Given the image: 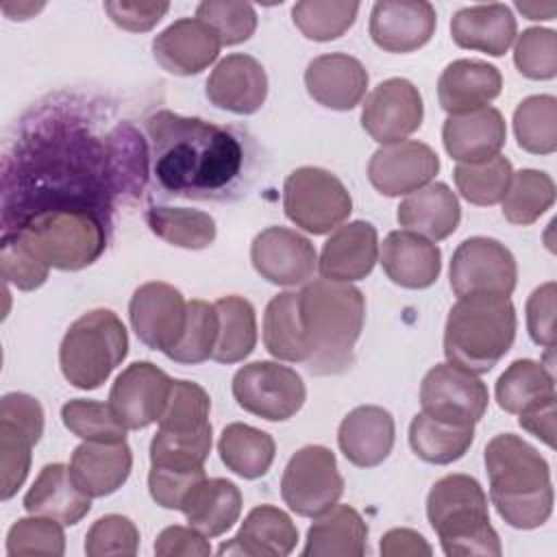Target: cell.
Masks as SVG:
<instances>
[{"instance_id": "cell-48", "label": "cell", "mask_w": 557, "mask_h": 557, "mask_svg": "<svg viewBox=\"0 0 557 557\" xmlns=\"http://www.w3.org/2000/svg\"><path fill=\"white\" fill-rule=\"evenodd\" d=\"M211 429L198 433H168L157 429L150 442V466L178 470L205 468L211 453Z\"/></svg>"}, {"instance_id": "cell-43", "label": "cell", "mask_w": 557, "mask_h": 557, "mask_svg": "<svg viewBox=\"0 0 557 557\" xmlns=\"http://www.w3.org/2000/svg\"><path fill=\"white\" fill-rule=\"evenodd\" d=\"M513 168L509 159L496 154L479 163H459L453 170L459 194L476 207H492L503 200L511 183Z\"/></svg>"}, {"instance_id": "cell-46", "label": "cell", "mask_w": 557, "mask_h": 557, "mask_svg": "<svg viewBox=\"0 0 557 557\" xmlns=\"http://www.w3.org/2000/svg\"><path fill=\"white\" fill-rule=\"evenodd\" d=\"M211 398L194 381H174L163 416L159 418V431L168 433H198L211 429L209 422Z\"/></svg>"}, {"instance_id": "cell-10", "label": "cell", "mask_w": 557, "mask_h": 557, "mask_svg": "<svg viewBox=\"0 0 557 557\" xmlns=\"http://www.w3.org/2000/svg\"><path fill=\"white\" fill-rule=\"evenodd\" d=\"M342 494L344 479L331 448L309 444L292 455L283 470L281 496L296 516L313 518L333 507Z\"/></svg>"}, {"instance_id": "cell-47", "label": "cell", "mask_w": 557, "mask_h": 557, "mask_svg": "<svg viewBox=\"0 0 557 557\" xmlns=\"http://www.w3.org/2000/svg\"><path fill=\"white\" fill-rule=\"evenodd\" d=\"M61 420L70 433L85 442H122L128 431L109 403L85 398L67 400L61 407Z\"/></svg>"}, {"instance_id": "cell-55", "label": "cell", "mask_w": 557, "mask_h": 557, "mask_svg": "<svg viewBox=\"0 0 557 557\" xmlns=\"http://www.w3.org/2000/svg\"><path fill=\"white\" fill-rule=\"evenodd\" d=\"M555 298L557 287L553 281L533 289L527 300V329L535 344L544 346L548 352L555 348Z\"/></svg>"}, {"instance_id": "cell-58", "label": "cell", "mask_w": 557, "mask_h": 557, "mask_svg": "<svg viewBox=\"0 0 557 557\" xmlns=\"http://www.w3.org/2000/svg\"><path fill=\"white\" fill-rule=\"evenodd\" d=\"M518 416V422L524 431L542 440L548 448H555V396L529 405Z\"/></svg>"}, {"instance_id": "cell-17", "label": "cell", "mask_w": 557, "mask_h": 557, "mask_svg": "<svg viewBox=\"0 0 557 557\" xmlns=\"http://www.w3.org/2000/svg\"><path fill=\"white\" fill-rule=\"evenodd\" d=\"M250 261L261 278L281 287H296L313 278L318 255L313 244L285 226L261 231L250 246Z\"/></svg>"}, {"instance_id": "cell-56", "label": "cell", "mask_w": 557, "mask_h": 557, "mask_svg": "<svg viewBox=\"0 0 557 557\" xmlns=\"http://www.w3.org/2000/svg\"><path fill=\"white\" fill-rule=\"evenodd\" d=\"M170 2L163 0H109L104 2V11L124 30L146 33L161 22L168 13Z\"/></svg>"}, {"instance_id": "cell-54", "label": "cell", "mask_w": 557, "mask_h": 557, "mask_svg": "<svg viewBox=\"0 0 557 557\" xmlns=\"http://www.w3.org/2000/svg\"><path fill=\"white\" fill-rule=\"evenodd\" d=\"M207 479L205 468L178 470V468H157L150 466L148 490L152 500L163 509H183L189 494Z\"/></svg>"}, {"instance_id": "cell-31", "label": "cell", "mask_w": 557, "mask_h": 557, "mask_svg": "<svg viewBox=\"0 0 557 557\" xmlns=\"http://www.w3.org/2000/svg\"><path fill=\"white\" fill-rule=\"evenodd\" d=\"M396 220L403 231L440 242L457 231L461 207L455 191L446 183H426L424 187L407 194V198L398 205Z\"/></svg>"}, {"instance_id": "cell-53", "label": "cell", "mask_w": 557, "mask_h": 557, "mask_svg": "<svg viewBox=\"0 0 557 557\" xmlns=\"http://www.w3.org/2000/svg\"><path fill=\"white\" fill-rule=\"evenodd\" d=\"M139 548V531L135 522L120 513L98 518L85 535V553L89 557H133Z\"/></svg>"}, {"instance_id": "cell-59", "label": "cell", "mask_w": 557, "mask_h": 557, "mask_svg": "<svg viewBox=\"0 0 557 557\" xmlns=\"http://www.w3.org/2000/svg\"><path fill=\"white\" fill-rule=\"evenodd\" d=\"M381 555L383 557H429L433 555L431 544L413 529H392L381 537Z\"/></svg>"}, {"instance_id": "cell-32", "label": "cell", "mask_w": 557, "mask_h": 557, "mask_svg": "<svg viewBox=\"0 0 557 557\" xmlns=\"http://www.w3.org/2000/svg\"><path fill=\"white\" fill-rule=\"evenodd\" d=\"M24 509L33 516H46L70 527L89 513L91 496L74 483L70 466L48 463L26 492Z\"/></svg>"}, {"instance_id": "cell-29", "label": "cell", "mask_w": 557, "mask_h": 557, "mask_svg": "<svg viewBox=\"0 0 557 557\" xmlns=\"http://www.w3.org/2000/svg\"><path fill=\"white\" fill-rule=\"evenodd\" d=\"M298 529L292 518L274 507L259 505L248 511L235 537L220 546V555L285 557L296 548Z\"/></svg>"}, {"instance_id": "cell-49", "label": "cell", "mask_w": 557, "mask_h": 557, "mask_svg": "<svg viewBox=\"0 0 557 557\" xmlns=\"http://www.w3.org/2000/svg\"><path fill=\"white\" fill-rule=\"evenodd\" d=\"M65 553V533L63 524L46 518L33 516L20 518L7 533V555H46L61 557Z\"/></svg>"}, {"instance_id": "cell-36", "label": "cell", "mask_w": 557, "mask_h": 557, "mask_svg": "<svg viewBox=\"0 0 557 557\" xmlns=\"http://www.w3.org/2000/svg\"><path fill=\"white\" fill-rule=\"evenodd\" d=\"M218 453L222 463L237 476L259 479L270 470L276 444L270 433L244 422H233L224 426L218 440Z\"/></svg>"}, {"instance_id": "cell-38", "label": "cell", "mask_w": 557, "mask_h": 557, "mask_svg": "<svg viewBox=\"0 0 557 557\" xmlns=\"http://www.w3.org/2000/svg\"><path fill=\"white\" fill-rule=\"evenodd\" d=\"M220 331L213 357L218 363H239L257 346V315L250 300L242 296H222L215 302Z\"/></svg>"}, {"instance_id": "cell-24", "label": "cell", "mask_w": 557, "mask_h": 557, "mask_svg": "<svg viewBox=\"0 0 557 557\" xmlns=\"http://www.w3.org/2000/svg\"><path fill=\"white\" fill-rule=\"evenodd\" d=\"M379 261L387 278L407 289H426L442 272L437 244L411 231H392L381 244Z\"/></svg>"}, {"instance_id": "cell-35", "label": "cell", "mask_w": 557, "mask_h": 557, "mask_svg": "<svg viewBox=\"0 0 557 557\" xmlns=\"http://www.w3.org/2000/svg\"><path fill=\"white\" fill-rule=\"evenodd\" d=\"M474 440V424H459L416 413L409 424V446L426 463L446 466L461 459Z\"/></svg>"}, {"instance_id": "cell-34", "label": "cell", "mask_w": 557, "mask_h": 557, "mask_svg": "<svg viewBox=\"0 0 557 557\" xmlns=\"http://www.w3.org/2000/svg\"><path fill=\"white\" fill-rule=\"evenodd\" d=\"M196 531L205 537L226 533L242 513V492L228 479H205L189 494L181 509Z\"/></svg>"}, {"instance_id": "cell-60", "label": "cell", "mask_w": 557, "mask_h": 557, "mask_svg": "<svg viewBox=\"0 0 557 557\" xmlns=\"http://www.w3.org/2000/svg\"><path fill=\"white\" fill-rule=\"evenodd\" d=\"M516 9L529 20H553L557 13L555 2H516Z\"/></svg>"}, {"instance_id": "cell-57", "label": "cell", "mask_w": 557, "mask_h": 557, "mask_svg": "<svg viewBox=\"0 0 557 557\" xmlns=\"http://www.w3.org/2000/svg\"><path fill=\"white\" fill-rule=\"evenodd\" d=\"M154 553L159 557H207L211 555L209 540L194 527H168L157 535Z\"/></svg>"}, {"instance_id": "cell-12", "label": "cell", "mask_w": 557, "mask_h": 557, "mask_svg": "<svg viewBox=\"0 0 557 557\" xmlns=\"http://www.w3.org/2000/svg\"><path fill=\"white\" fill-rule=\"evenodd\" d=\"M518 265L511 250L492 237L463 239L450 259V289L457 298L472 294L509 296Z\"/></svg>"}, {"instance_id": "cell-14", "label": "cell", "mask_w": 557, "mask_h": 557, "mask_svg": "<svg viewBox=\"0 0 557 557\" xmlns=\"http://www.w3.org/2000/svg\"><path fill=\"white\" fill-rule=\"evenodd\" d=\"M128 318L141 344L168 355L185 331L187 302L174 285L150 281L133 292Z\"/></svg>"}, {"instance_id": "cell-4", "label": "cell", "mask_w": 557, "mask_h": 557, "mask_svg": "<svg viewBox=\"0 0 557 557\" xmlns=\"http://www.w3.org/2000/svg\"><path fill=\"white\" fill-rule=\"evenodd\" d=\"M516 326V309L509 296H463L450 307L446 318V361L472 374H485L509 352Z\"/></svg>"}, {"instance_id": "cell-26", "label": "cell", "mask_w": 557, "mask_h": 557, "mask_svg": "<svg viewBox=\"0 0 557 557\" xmlns=\"http://www.w3.org/2000/svg\"><path fill=\"white\" fill-rule=\"evenodd\" d=\"M503 89L498 67L481 59H457L437 78V100L448 115L487 107Z\"/></svg>"}, {"instance_id": "cell-23", "label": "cell", "mask_w": 557, "mask_h": 557, "mask_svg": "<svg viewBox=\"0 0 557 557\" xmlns=\"http://www.w3.org/2000/svg\"><path fill=\"white\" fill-rule=\"evenodd\" d=\"M368 72L363 63L344 52L315 57L305 70V87L309 96L329 109H355L368 89Z\"/></svg>"}, {"instance_id": "cell-21", "label": "cell", "mask_w": 557, "mask_h": 557, "mask_svg": "<svg viewBox=\"0 0 557 557\" xmlns=\"http://www.w3.org/2000/svg\"><path fill=\"white\" fill-rule=\"evenodd\" d=\"M205 94L218 109L250 115L265 102L268 76L255 57L235 52L213 67L207 78Z\"/></svg>"}, {"instance_id": "cell-7", "label": "cell", "mask_w": 557, "mask_h": 557, "mask_svg": "<svg viewBox=\"0 0 557 557\" xmlns=\"http://www.w3.org/2000/svg\"><path fill=\"white\" fill-rule=\"evenodd\" d=\"M128 352V333L111 309H94L74 320L59 348L65 381L78 389L100 387Z\"/></svg>"}, {"instance_id": "cell-44", "label": "cell", "mask_w": 557, "mask_h": 557, "mask_svg": "<svg viewBox=\"0 0 557 557\" xmlns=\"http://www.w3.org/2000/svg\"><path fill=\"white\" fill-rule=\"evenodd\" d=\"M218 331H220V320H218L215 305L194 298L187 302L185 331L178 344L165 357L185 366L202 363L213 357Z\"/></svg>"}, {"instance_id": "cell-42", "label": "cell", "mask_w": 557, "mask_h": 557, "mask_svg": "<svg viewBox=\"0 0 557 557\" xmlns=\"http://www.w3.org/2000/svg\"><path fill=\"white\" fill-rule=\"evenodd\" d=\"M513 133L518 146L531 154H553L557 150V100L540 94L524 98L513 111Z\"/></svg>"}, {"instance_id": "cell-22", "label": "cell", "mask_w": 557, "mask_h": 557, "mask_svg": "<svg viewBox=\"0 0 557 557\" xmlns=\"http://www.w3.org/2000/svg\"><path fill=\"white\" fill-rule=\"evenodd\" d=\"M379 261V235L366 220L342 224L324 242L318 268L322 278L352 283L366 278Z\"/></svg>"}, {"instance_id": "cell-2", "label": "cell", "mask_w": 557, "mask_h": 557, "mask_svg": "<svg viewBox=\"0 0 557 557\" xmlns=\"http://www.w3.org/2000/svg\"><path fill=\"white\" fill-rule=\"evenodd\" d=\"M307 342V370L318 376L342 374L355 361V344L366 322V298L350 283L318 278L298 292Z\"/></svg>"}, {"instance_id": "cell-39", "label": "cell", "mask_w": 557, "mask_h": 557, "mask_svg": "<svg viewBox=\"0 0 557 557\" xmlns=\"http://www.w3.org/2000/svg\"><path fill=\"white\" fill-rule=\"evenodd\" d=\"M494 392L503 411L520 413L529 405L555 396V376L542 361L518 359L498 376Z\"/></svg>"}, {"instance_id": "cell-16", "label": "cell", "mask_w": 557, "mask_h": 557, "mask_svg": "<svg viewBox=\"0 0 557 557\" xmlns=\"http://www.w3.org/2000/svg\"><path fill=\"white\" fill-rule=\"evenodd\" d=\"M174 379L150 361L126 366L109 392V405L126 429H146L165 411Z\"/></svg>"}, {"instance_id": "cell-51", "label": "cell", "mask_w": 557, "mask_h": 557, "mask_svg": "<svg viewBox=\"0 0 557 557\" xmlns=\"http://www.w3.org/2000/svg\"><path fill=\"white\" fill-rule=\"evenodd\" d=\"M2 278L22 292L41 287L50 274V268L35 255L17 231L4 233L0 248Z\"/></svg>"}, {"instance_id": "cell-41", "label": "cell", "mask_w": 557, "mask_h": 557, "mask_svg": "<svg viewBox=\"0 0 557 557\" xmlns=\"http://www.w3.org/2000/svg\"><path fill=\"white\" fill-rule=\"evenodd\" d=\"M503 215L507 222L527 226L544 215L555 202V183L546 172L520 170L513 172L507 194L503 196Z\"/></svg>"}, {"instance_id": "cell-40", "label": "cell", "mask_w": 557, "mask_h": 557, "mask_svg": "<svg viewBox=\"0 0 557 557\" xmlns=\"http://www.w3.org/2000/svg\"><path fill=\"white\" fill-rule=\"evenodd\" d=\"M146 222L157 237L178 248L200 250L211 246L215 239L213 218L198 209L150 207L146 211Z\"/></svg>"}, {"instance_id": "cell-30", "label": "cell", "mask_w": 557, "mask_h": 557, "mask_svg": "<svg viewBox=\"0 0 557 557\" xmlns=\"http://www.w3.org/2000/svg\"><path fill=\"white\" fill-rule=\"evenodd\" d=\"M450 35L459 48L500 57L516 39V17L507 4H472L450 20Z\"/></svg>"}, {"instance_id": "cell-27", "label": "cell", "mask_w": 557, "mask_h": 557, "mask_svg": "<svg viewBox=\"0 0 557 557\" xmlns=\"http://www.w3.org/2000/svg\"><path fill=\"white\" fill-rule=\"evenodd\" d=\"M133 468V453L126 440L122 442H83L70 459L74 483L91 498H102L117 492Z\"/></svg>"}, {"instance_id": "cell-50", "label": "cell", "mask_w": 557, "mask_h": 557, "mask_svg": "<svg viewBox=\"0 0 557 557\" xmlns=\"http://www.w3.org/2000/svg\"><path fill=\"white\" fill-rule=\"evenodd\" d=\"M196 17L215 30L222 46L248 41L257 30V13L250 2L205 0L196 7Z\"/></svg>"}, {"instance_id": "cell-6", "label": "cell", "mask_w": 557, "mask_h": 557, "mask_svg": "<svg viewBox=\"0 0 557 557\" xmlns=\"http://www.w3.org/2000/svg\"><path fill=\"white\" fill-rule=\"evenodd\" d=\"M17 233L35 255L57 270H83L104 252L102 222L81 207H48L30 213Z\"/></svg>"}, {"instance_id": "cell-1", "label": "cell", "mask_w": 557, "mask_h": 557, "mask_svg": "<svg viewBox=\"0 0 557 557\" xmlns=\"http://www.w3.org/2000/svg\"><path fill=\"white\" fill-rule=\"evenodd\" d=\"M152 172L163 189L196 200H222L244 170L239 137L200 117L157 111L146 120Z\"/></svg>"}, {"instance_id": "cell-9", "label": "cell", "mask_w": 557, "mask_h": 557, "mask_svg": "<svg viewBox=\"0 0 557 557\" xmlns=\"http://www.w3.org/2000/svg\"><path fill=\"white\" fill-rule=\"evenodd\" d=\"M231 387L244 411L270 422L289 420L307 398L300 374L278 361L246 363L235 372Z\"/></svg>"}, {"instance_id": "cell-5", "label": "cell", "mask_w": 557, "mask_h": 557, "mask_svg": "<svg viewBox=\"0 0 557 557\" xmlns=\"http://www.w3.org/2000/svg\"><path fill=\"white\" fill-rule=\"evenodd\" d=\"M426 518L448 557L503 553L500 537L490 524L487 496L468 474H446L426 496Z\"/></svg>"}, {"instance_id": "cell-45", "label": "cell", "mask_w": 557, "mask_h": 557, "mask_svg": "<svg viewBox=\"0 0 557 557\" xmlns=\"http://www.w3.org/2000/svg\"><path fill=\"white\" fill-rule=\"evenodd\" d=\"M359 2L346 0H302L292 7L296 28L313 41H331L342 37L357 20Z\"/></svg>"}, {"instance_id": "cell-28", "label": "cell", "mask_w": 557, "mask_h": 557, "mask_svg": "<svg viewBox=\"0 0 557 557\" xmlns=\"http://www.w3.org/2000/svg\"><path fill=\"white\" fill-rule=\"evenodd\" d=\"M505 139L507 126L500 111L494 107L448 115L442 126L444 148L459 163H479L496 157Z\"/></svg>"}, {"instance_id": "cell-61", "label": "cell", "mask_w": 557, "mask_h": 557, "mask_svg": "<svg viewBox=\"0 0 557 557\" xmlns=\"http://www.w3.org/2000/svg\"><path fill=\"white\" fill-rule=\"evenodd\" d=\"M39 9H44V2H39V4H35V2H17V4L4 2V4H2V11H4L11 20H26V17H30L33 13H37Z\"/></svg>"}, {"instance_id": "cell-33", "label": "cell", "mask_w": 557, "mask_h": 557, "mask_svg": "<svg viewBox=\"0 0 557 557\" xmlns=\"http://www.w3.org/2000/svg\"><path fill=\"white\" fill-rule=\"evenodd\" d=\"M368 548V524L350 505H333L313 516L305 557H361Z\"/></svg>"}, {"instance_id": "cell-13", "label": "cell", "mask_w": 557, "mask_h": 557, "mask_svg": "<svg viewBox=\"0 0 557 557\" xmlns=\"http://www.w3.org/2000/svg\"><path fill=\"white\" fill-rule=\"evenodd\" d=\"M490 394L485 383L453 363L433 366L420 385L422 413L459 422L476 424L487 411Z\"/></svg>"}, {"instance_id": "cell-15", "label": "cell", "mask_w": 557, "mask_h": 557, "mask_svg": "<svg viewBox=\"0 0 557 557\" xmlns=\"http://www.w3.org/2000/svg\"><path fill=\"white\" fill-rule=\"evenodd\" d=\"M424 117L418 87L407 78H387L366 98L361 109L363 131L379 144H396L413 135Z\"/></svg>"}, {"instance_id": "cell-3", "label": "cell", "mask_w": 557, "mask_h": 557, "mask_svg": "<svg viewBox=\"0 0 557 557\" xmlns=\"http://www.w3.org/2000/svg\"><path fill=\"white\" fill-rule=\"evenodd\" d=\"M490 498L513 529H537L553 513V485L546 459L527 440L500 433L485 446Z\"/></svg>"}, {"instance_id": "cell-18", "label": "cell", "mask_w": 557, "mask_h": 557, "mask_svg": "<svg viewBox=\"0 0 557 557\" xmlns=\"http://www.w3.org/2000/svg\"><path fill=\"white\" fill-rule=\"evenodd\" d=\"M440 159L435 150L416 139H403L381 146L368 163V178L383 196L411 194L437 174Z\"/></svg>"}, {"instance_id": "cell-52", "label": "cell", "mask_w": 557, "mask_h": 557, "mask_svg": "<svg viewBox=\"0 0 557 557\" xmlns=\"http://www.w3.org/2000/svg\"><path fill=\"white\" fill-rule=\"evenodd\" d=\"M518 72L531 81H548L557 74V33L550 28H527L513 46Z\"/></svg>"}, {"instance_id": "cell-8", "label": "cell", "mask_w": 557, "mask_h": 557, "mask_svg": "<svg viewBox=\"0 0 557 557\" xmlns=\"http://www.w3.org/2000/svg\"><path fill=\"white\" fill-rule=\"evenodd\" d=\"M283 209L285 215L302 231L311 235H326L348 220L352 198L333 172L305 165L285 178Z\"/></svg>"}, {"instance_id": "cell-19", "label": "cell", "mask_w": 557, "mask_h": 557, "mask_svg": "<svg viewBox=\"0 0 557 557\" xmlns=\"http://www.w3.org/2000/svg\"><path fill=\"white\" fill-rule=\"evenodd\" d=\"M437 13L424 0H383L370 13V37L385 52H413L435 33Z\"/></svg>"}, {"instance_id": "cell-20", "label": "cell", "mask_w": 557, "mask_h": 557, "mask_svg": "<svg viewBox=\"0 0 557 557\" xmlns=\"http://www.w3.org/2000/svg\"><path fill=\"white\" fill-rule=\"evenodd\" d=\"M222 41L215 30L198 17H181L163 28L152 41L157 63L176 76L207 70L220 54Z\"/></svg>"}, {"instance_id": "cell-25", "label": "cell", "mask_w": 557, "mask_h": 557, "mask_svg": "<svg viewBox=\"0 0 557 557\" xmlns=\"http://www.w3.org/2000/svg\"><path fill=\"white\" fill-rule=\"evenodd\" d=\"M394 418L379 405H361L346 413L337 429V444L344 457L359 468H374L394 448Z\"/></svg>"}, {"instance_id": "cell-37", "label": "cell", "mask_w": 557, "mask_h": 557, "mask_svg": "<svg viewBox=\"0 0 557 557\" xmlns=\"http://www.w3.org/2000/svg\"><path fill=\"white\" fill-rule=\"evenodd\" d=\"M263 344L268 352L281 361H307V342L300 320L298 292L276 294L268 302L263 313Z\"/></svg>"}, {"instance_id": "cell-11", "label": "cell", "mask_w": 557, "mask_h": 557, "mask_svg": "<svg viewBox=\"0 0 557 557\" xmlns=\"http://www.w3.org/2000/svg\"><path fill=\"white\" fill-rule=\"evenodd\" d=\"M44 433V409L24 392H9L0 400V498L9 500L26 481L30 450Z\"/></svg>"}]
</instances>
